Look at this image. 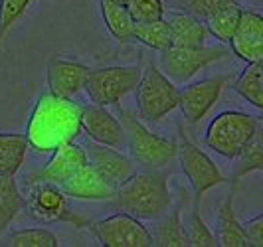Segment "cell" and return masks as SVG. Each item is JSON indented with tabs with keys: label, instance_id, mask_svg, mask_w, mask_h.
I'll return each mask as SVG.
<instances>
[{
	"label": "cell",
	"instance_id": "6da1fadb",
	"mask_svg": "<svg viewBox=\"0 0 263 247\" xmlns=\"http://www.w3.org/2000/svg\"><path fill=\"white\" fill-rule=\"evenodd\" d=\"M81 115L83 105L78 101L42 93L28 119V146L36 153H52L60 144L76 141L81 135Z\"/></svg>",
	"mask_w": 263,
	"mask_h": 247
},
{
	"label": "cell",
	"instance_id": "7a4b0ae2",
	"mask_svg": "<svg viewBox=\"0 0 263 247\" xmlns=\"http://www.w3.org/2000/svg\"><path fill=\"white\" fill-rule=\"evenodd\" d=\"M172 200L168 176L162 170H135L119 184L109 202L115 210L131 214L137 220H157L171 208Z\"/></svg>",
	"mask_w": 263,
	"mask_h": 247
},
{
	"label": "cell",
	"instance_id": "3957f363",
	"mask_svg": "<svg viewBox=\"0 0 263 247\" xmlns=\"http://www.w3.org/2000/svg\"><path fill=\"white\" fill-rule=\"evenodd\" d=\"M119 121L125 129L127 148L133 162L143 170H162L171 166L176 158V141L148 130L131 111H117Z\"/></svg>",
	"mask_w": 263,
	"mask_h": 247
},
{
	"label": "cell",
	"instance_id": "277c9868",
	"mask_svg": "<svg viewBox=\"0 0 263 247\" xmlns=\"http://www.w3.org/2000/svg\"><path fill=\"white\" fill-rule=\"evenodd\" d=\"M261 129V119L243 111H222L210 121L204 132V146L216 155L234 160L237 153Z\"/></svg>",
	"mask_w": 263,
	"mask_h": 247
},
{
	"label": "cell",
	"instance_id": "5b68a950",
	"mask_svg": "<svg viewBox=\"0 0 263 247\" xmlns=\"http://www.w3.org/2000/svg\"><path fill=\"white\" fill-rule=\"evenodd\" d=\"M176 156H178V162H180V168L184 172L186 180L192 188V196H194L192 208H200L204 196L208 194L212 188L228 184V178L224 176V172L216 166V162L198 144H194L188 139V135L182 129V123H178Z\"/></svg>",
	"mask_w": 263,
	"mask_h": 247
},
{
	"label": "cell",
	"instance_id": "8992f818",
	"mask_svg": "<svg viewBox=\"0 0 263 247\" xmlns=\"http://www.w3.org/2000/svg\"><path fill=\"white\" fill-rule=\"evenodd\" d=\"M178 85L166 78L155 64H148L135 87V101L139 117L158 123L178 107Z\"/></svg>",
	"mask_w": 263,
	"mask_h": 247
},
{
	"label": "cell",
	"instance_id": "52a82bcc",
	"mask_svg": "<svg viewBox=\"0 0 263 247\" xmlns=\"http://www.w3.org/2000/svg\"><path fill=\"white\" fill-rule=\"evenodd\" d=\"M143 73L141 64L137 65H111V67H97L87 71L83 81V91L93 105L111 107L119 105L131 91H135Z\"/></svg>",
	"mask_w": 263,
	"mask_h": 247
},
{
	"label": "cell",
	"instance_id": "ba28073f",
	"mask_svg": "<svg viewBox=\"0 0 263 247\" xmlns=\"http://www.w3.org/2000/svg\"><path fill=\"white\" fill-rule=\"evenodd\" d=\"M28 194L24 198V210L30 218H34L40 223H55L66 221L73 223V227H87L91 221L83 216L76 214L64 190L53 182H28Z\"/></svg>",
	"mask_w": 263,
	"mask_h": 247
},
{
	"label": "cell",
	"instance_id": "9c48e42d",
	"mask_svg": "<svg viewBox=\"0 0 263 247\" xmlns=\"http://www.w3.org/2000/svg\"><path fill=\"white\" fill-rule=\"evenodd\" d=\"M160 53V65L162 73L174 81L176 85L186 83L196 75L198 71L206 69L214 62H220L230 55L226 48H180V46H171Z\"/></svg>",
	"mask_w": 263,
	"mask_h": 247
},
{
	"label": "cell",
	"instance_id": "30bf717a",
	"mask_svg": "<svg viewBox=\"0 0 263 247\" xmlns=\"http://www.w3.org/2000/svg\"><path fill=\"white\" fill-rule=\"evenodd\" d=\"M89 232L95 235L99 245L103 247H151L153 235L143 225V221L137 220L131 214L117 212L105 220L91 221Z\"/></svg>",
	"mask_w": 263,
	"mask_h": 247
},
{
	"label": "cell",
	"instance_id": "8fae6325",
	"mask_svg": "<svg viewBox=\"0 0 263 247\" xmlns=\"http://www.w3.org/2000/svg\"><path fill=\"white\" fill-rule=\"evenodd\" d=\"M232 81V75H214V78L200 79L192 85H186L178 95V109L188 125H198L202 119L218 103L224 87Z\"/></svg>",
	"mask_w": 263,
	"mask_h": 247
},
{
	"label": "cell",
	"instance_id": "7c38bea8",
	"mask_svg": "<svg viewBox=\"0 0 263 247\" xmlns=\"http://www.w3.org/2000/svg\"><path fill=\"white\" fill-rule=\"evenodd\" d=\"M81 130L87 139L97 144H105L111 148H127V137L119 117H115L107 107L101 105H83Z\"/></svg>",
	"mask_w": 263,
	"mask_h": 247
},
{
	"label": "cell",
	"instance_id": "4fadbf2b",
	"mask_svg": "<svg viewBox=\"0 0 263 247\" xmlns=\"http://www.w3.org/2000/svg\"><path fill=\"white\" fill-rule=\"evenodd\" d=\"M230 48L237 60L253 64L263 60V16L257 10L241 8L239 22L230 38Z\"/></svg>",
	"mask_w": 263,
	"mask_h": 247
},
{
	"label": "cell",
	"instance_id": "5bb4252c",
	"mask_svg": "<svg viewBox=\"0 0 263 247\" xmlns=\"http://www.w3.org/2000/svg\"><path fill=\"white\" fill-rule=\"evenodd\" d=\"M87 155H85V148L78 144L76 141L66 144H60L55 150H52V158L48 160V164L44 168L28 176V182H53V184H60L66 182L67 178H71L79 168H83L87 164Z\"/></svg>",
	"mask_w": 263,
	"mask_h": 247
},
{
	"label": "cell",
	"instance_id": "9a60e30c",
	"mask_svg": "<svg viewBox=\"0 0 263 247\" xmlns=\"http://www.w3.org/2000/svg\"><path fill=\"white\" fill-rule=\"evenodd\" d=\"M87 160L93 168L97 170L109 184H113L117 188L119 184H123L133 172L137 170V164L133 162L131 156L123 155L119 148H111L105 144H97L93 141H87L83 146Z\"/></svg>",
	"mask_w": 263,
	"mask_h": 247
},
{
	"label": "cell",
	"instance_id": "2e32d148",
	"mask_svg": "<svg viewBox=\"0 0 263 247\" xmlns=\"http://www.w3.org/2000/svg\"><path fill=\"white\" fill-rule=\"evenodd\" d=\"M89 67L73 60L64 58H52L46 65V81H48V91L64 99H73L87 75Z\"/></svg>",
	"mask_w": 263,
	"mask_h": 247
},
{
	"label": "cell",
	"instance_id": "e0dca14e",
	"mask_svg": "<svg viewBox=\"0 0 263 247\" xmlns=\"http://www.w3.org/2000/svg\"><path fill=\"white\" fill-rule=\"evenodd\" d=\"M60 188L64 190L67 198L93 200V202H109L117 190L113 184L107 182L89 162L83 168H79L71 178H67L66 182L60 184Z\"/></svg>",
	"mask_w": 263,
	"mask_h": 247
},
{
	"label": "cell",
	"instance_id": "ac0fdd59",
	"mask_svg": "<svg viewBox=\"0 0 263 247\" xmlns=\"http://www.w3.org/2000/svg\"><path fill=\"white\" fill-rule=\"evenodd\" d=\"M186 202V192L178 188V200L176 204L166 210L160 220H158L155 234L153 235V245L160 247H184L186 245V232L182 223V206Z\"/></svg>",
	"mask_w": 263,
	"mask_h": 247
},
{
	"label": "cell",
	"instance_id": "d6986e66",
	"mask_svg": "<svg viewBox=\"0 0 263 247\" xmlns=\"http://www.w3.org/2000/svg\"><path fill=\"white\" fill-rule=\"evenodd\" d=\"M237 186L230 184V192L222 200L218 216H216V241L222 247H246L248 239L243 237L241 223L236 218L234 212V196H236Z\"/></svg>",
	"mask_w": 263,
	"mask_h": 247
},
{
	"label": "cell",
	"instance_id": "ffe728a7",
	"mask_svg": "<svg viewBox=\"0 0 263 247\" xmlns=\"http://www.w3.org/2000/svg\"><path fill=\"white\" fill-rule=\"evenodd\" d=\"M168 24L172 30V46L180 48H202L208 40V28L204 20H200L192 14H172L168 18Z\"/></svg>",
	"mask_w": 263,
	"mask_h": 247
},
{
	"label": "cell",
	"instance_id": "44dd1931",
	"mask_svg": "<svg viewBox=\"0 0 263 247\" xmlns=\"http://www.w3.org/2000/svg\"><path fill=\"white\" fill-rule=\"evenodd\" d=\"M263 170V127L253 137L251 141L234 158V170L228 178V184L237 186V182L248 176L251 172H261Z\"/></svg>",
	"mask_w": 263,
	"mask_h": 247
},
{
	"label": "cell",
	"instance_id": "7402d4cb",
	"mask_svg": "<svg viewBox=\"0 0 263 247\" xmlns=\"http://www.w3.org/2000/svg\"><path fill=\"white\" fill-rule=\"evenodd\" d=\"M28 153L26 135L0 132V176H14L22 168Z\"/></svg>",
	"mask_w": 263,
	"mask_h": 247
},
{
	"label": "cell",
	"instance_id": "603a6c76",
	"mask_svg": "<svg viewBox=\"0 0 263 247\" xmlns=\"http://www.w3.org/2000/svg\"><path fill=\"white\" fill-rule=\"evenodd\" d=\"M99 6H101V16H103V22H105L109 34L117 40L119 44L133 42L135 22H133L127 6L111 2V0H99Z\"/></svg>",
	"mask_w": 263,
	"mask_h": 247
},
{
	"label": "cell",
	"instance_id": "cb8c5ba5",
	"mask_svg": "<svg viewBox=\"0 0 263 247\" xmlns=\"http://www.w3.org/2000/svg\"><path fill=\"white\" fill-rule=\"evenodd\" d=\"M24 210V196L14 176H0V237Z\"/></svg>",
	"mask_w": 263,
	"mask_h": 247
},
{
	"label": "cell",
	"instance_id": "d4e9b609",
	"mask_svg": "<svg viewBox=\"0 0 263 247\" xmlns=\"http://www.w3.org/2000/svg\"><path fill=\"white\" fill-rule=\"evenodd\" d=\"M263 64L261 62H253L248 64L246 69L237 75V79L234 81V91L246 99L250 105H253L255 109H263Z\"/></svg>",
	"mask_w": 263,
	"mask_h": 247
},
{
	"label": "cell",
	"instance_id": "484cf974",
	"mask_svg": "<svg viewBox=\"0 0 263 247\" xmlns=\"http://www.w3.org/2000/svg\"><path fill=\"white\" fill-rule=\"evenodd\" d=\"M133 40H137L139 44H143L155 52H162L172 46L171 24L164 18L155 20V22H146V24H135Z\"/></svg>",
	"mask_w": 263,
	"mask_h": 247
},
{
	"label": "cell",
	"instance_id": "4316f807",
	"mask_svg": "<svg viewBox=\"0 0 263 247\" xmlns=\"http://www.w3.org/2000/svg\"><path fill=\"white\" fill-rule=\"evenodd\" d=\"M239 14H241V6L237 4L236 0L226 4L224 8L216 10L212 16H208L204 20V24L208 28V34L214 36L218 42L228 44L232 34H234V30H236L237 22H239Z\"/></svg>",
	"mask_w": 263,
	"mask_h": 247
},
{
	"label": "cell",
	"instance_id": "83f0119b",
	"mask_svg": "<svg viewBox=\"0 0 263 247\" xmlns=\"http://www.w3.org/2000/svg\"><path fill=\"white\" fill-rule=\"evenodd\" d=\"M8 247H58L60 241L58 237L44 230V227H24V230H16L6 237Z\"/></svg>",
	"mask_w": 263,
	"mask_h": 247
},
{
	"label": "cell",
	"instance_id": "f1b7e54d",
	"mask_svg": "<svg viewBox=\"0 0 263 247\" xmlns=\"http://www.w3.org/2000/svg\"><path fill=\"white\" fill-rule=\"evenodd\" d=\"M186 232V245L194 247H216V235L210 232V227L206 225L204 218L200 216V208H192L190 212V220L184 227Z\"/></svg>",
	"mask_w": 263,
	"mask_h": 247
},
{
	"label": "cell",
	"instance_id": "f546056e",
	"mask_svg": "<svg viewBox=\"0 0 263 247\" xmlns=\"http://www.w3.org/2000/svg\"><path fill=\"white\" fill-rule=\"evenodd\" d=\"M127 10L131 14L135 24H146L164 18V4L162 0H127Z\"/></svg>",
	"mask_w": 263,
	"mask_h": 247
},
{
	"label": "cell",
	"instance_id": "4dcf8cb0",
	"mask_svg": "<svg viewBox=\"0 0 263 247\" xmlns=\"http://www.w3.org/2000/svg\"><path fill=\"white\" fill-rule=\"evenodd\" d=\"M32 0H0V48L14 24L24 16Z\"/></svg>",
	"mask_w": 263,
	"mask_h": 247
},
{
	"label": "cell",
	"instance_id": "1f68e13d",
	"mask_svg": "<svg viewBox=\"0 0 263 247\" xmlns=\"http://www.w3.org/2000/svg\"><path fill=\"white\" fill-rule=\"evenodd\" d=\"M230 2H234V0H180V6L184 8V12L192 14L200 20H206L208 16L224 8Z\"/></svg>",
	"mask_w": 263,
	"mask_h": 247
},
{
	"label": "cell",
	"instance_id": "d6a6232c",
	"mask_svg": "<svg viewBox=\"0 0 263 247\" xmlns=\"http://www.w3.org/2000/svg\"><path fill=\"white\" fill-rule=\"evenodd\" d=\"M241 232L243 237L248 239V245L261 247L263 245V212H259L257 216H253L251 220L246 223H241Z\"/></svg>",
	"mask_w": 263,
	"mask_h": 247
},
{
	"label": "cell",
	"instance_id": "836d02e7",
	"mask_svg": "<svg viewBox=\"0 0 263 247\" xmlns=\"http://www.w3.org/2000/svg\"><path fill=\"white\" fill-rule=\"evenodd\" d=\"M111 2H117V4H125L127 0H111Z\"/></svg>",
	"mask_w": 263,
	"mask_h": 247
}]
</instances>
